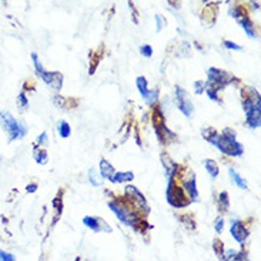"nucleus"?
Here are the masks:
<instances>
[{
  "label": "nucleus",
  "instance_id": "f257e3e1",
  "mask_svg": "<svg viewBox=\"0 0 261 261\" xmlns=\"http://www.w3.org/2000/svg\"><path fill=\"white\" fill-rule=\"evenodd\" d=\"M0 124L3 126L4 131L7 133L9 142H15L26 136V127L20 121H17L9 112H0Z\"/></svg>",
  "mask_w": 261,
  "mask_h": 261
},
{
  "label": "nucleus",
  "instance_id": "f03ea898",
  "mask_svg": "<svg viewBox=\"0 0 261 261\" xmlns=\"http://www.w3.org/2000/svg\"><path fill=\"white\" fill-rule=\"evenodd\" d=\"M109 207L112 208V211L116 214V217L126 226L136 227L140 223V217L136 211H133L130 207H127L126 204L116 203V202H110Z\"/></svg>",
  "mask_w": 261,
  "mask_h": 261
},
{
  "label": "nucleus",
  "instance_id": "7ed1b4c3",
  "mask_svg": "<svg viewBox=\"0 0 261 261\" xmlns=\"http://www.w3.org/2000/svg\"><path fill=\"white\" fill-rule=\"evenodd\" d=\"M214 145H217V148L221 153H224L227 156L238 157V156H241L244 153L243 145H240V143H237L235 139H227L224 136H218Z\"/></svg>",
  "mask_w": 261,
  "mask_h": 261
},
{
  "label": "nucleus",
  "instance_id": "20e7f679",
  "mask_svg": "<svg viewBox=\"0 0 261 261\" xmlns=\"http://www.w3.org/2000/svg\"><path fill=\"white\" fill-rule=\"evenodd\" d=\"M167 202L173 207H186L190 203L189 199L184 196V190L174 186L173 177H169V186H167Z\"/></svg>",
  "mask_w": 261,
  "mask_h": 261
},
{
  "label": "nucleus",
  "instance_id": "39448f33",
  "mask_svg": "<svg viewBox=\"0 0 261 261\" xmlns=\"http://www.w3.org/2000/svg\"><path fill=\"white\" fill-rule=\"evenodd\" d=\"M207 76H208V85H214V86L221 87V88L226 86L227 83H230L232 80H234V77L230 76L229 73L223 72V70L216 69V67L208 69Z\"/></svg>",
  "mask_w": 261,
  "mask_h": 261
},
{
  "label": "nucleus",
  "instance_id": "423d86ee",
  "mask_svg": "<svg viewBox=\"0 0 261 261\" xmlns=\"http://www.w3.org/2000/svg\"><path fill=\"white\" fill-rule=\"evenodd\" d=\"M175 99H177V104H178V109H180V112L184 115V116L190 117L193 115V104L189 100V97H187V93H186V90L184 88H181V87H175Z\"/></svg>",
  "mask_w": 261,
  "mask_h": 261
},
{
  "label": "nucleus",
  "instance_id": "0eeeda50",
  "mask_svg": "<svg viewBox=\"0 0 261 261\" xmlns=\"http://www.w3.org/2000/svg\"><path fill=\"white\" fill-rule=\"evenodd\" d=\"M126 193H127V196H130V202L134 204L137 208H140V210L145 208V213L148 211V205H147L145 196H143L139 190L136 189L134 186H127V187H126Z\"/></svg>",
  "mask_w": 261,
  "mask_h": 261
},
{
  "label": "nucleus",
  "instance_id": "6e6552de",
  "mask_svg": "<svg viewBox=\"0 0 261 261\" xmlns=\"http://www.w3.org/2000/svg\"><path fill=\"white\" fill-rule=\"evenodd\" d=\"M230 232H232V237L240 244H243L248 237V230L246 229V226L240 221V220H235L232 223V227H230Z\"/></svg>",
  "mask_w": 261,
  "mask_h": 261
},
{
  "label": "nucleus",
  "instance_id": "1a4fd4ad",
  "mask_svg": "<svg viewBox=\"0 0 261 261\" xmlns=\"http://www.w3.org/2000/svg\"><path fill=\"white\" fill-rule=\"evenodd\" d=\"M83 224L88 227L90 230H93L94 232H100L102 230L104 232H112V229L110 227H107L106 224H104V221L102 220H99V218L96 217H90V216H87V217L83 218Z\"/></svg>",
  "mask_w": 261,
  "mask_h": 261
},
{
  "label": "nucleus",
  "instance_id": "9d476101",
  "mask_svg": "<svg viewBox=\"0 0 261 261\" xmlns=\"http://www.w3.org/2000/svg\"><path fill=\"white\" fill-rule=\"evenodd\" d=\"M247 124L251 127V129H259L260 127V107H253L250 110H247Z\"/></svg>",
  "mask_w": 261,
  "mask_h": 261
},
{
  "label": "nucleus",
  "instance_id": "9b49d317",
  "mask_svg": "<svg viewBox=\"0 0 261 261\" xmlns=\"http://www.w3.org/2000/svg\"><path fill=\"white\" fill-rule=\"evenodd\" d=\"M184 190L189 194V199H191L193 202H197L199 199V191H197V186H196V177L191 174L189 180L184 181Z\"/></svg>",
  "mask_w": 261,
  "mask_h": 261
},
{
  "label": "nucleus",
  "instance_id": "f8f14e48",
  "mask_svg": "<svg viewBox=\"0 0 261 261\" xmlns=\"http://www.w3.org/2000/svg\"><path fill=\"white\" fill-rule=\"evenodd\" d=\"M161 161H163V166H164V169H166V173L169 177H173L174 173L177 172V164L172 161V159L169 157V156H166V154H161Z\"/></svg>",
  "mask_w": 261,
  "mask_h": 261
},
{
  "label": "nucleus",
  "instance_id": "ddd939ff",
  "mask_svg": "<svg viewBox=\"0 0 261 261\" xmlns=\"http://www.w3.org/2000/svg\"><path fill=\"white\" fill-rule=\"evenodd\" d=\"M237 20L241 23V26H243V29H244V31H246L247 34H248L251 39H254V37H256V29H254L253 23L250 22V19H248L246 15H243L240 19H237Z\"/></svg>",
  "mask_w": 261,
  "mask_h": 261
},
{
  "label": "nucleus",
  "instance_id": "4468645a",
  "mask_svg": "<svg viewBox=\"0 0 261 261\" xmlns=\"http://www.w3.org/2000/svg\"><path fill=\"white\" fill-rule=\"evenodd\" d=\"M100 175L103 178H109V180H112V177L115 175V169L107 160L100 161Z\"/></svg>",
  "mask_w": 261,
  "mask_h": 261
},
{
  "label": "nucleus",
  "instance_id": "2eb2a0df",
  "mask_svg": "<svg viewBox=\"0 0 261 261\" xmlns=\"http://www.w3.org/2000/svg\"><path fill=\"white\" fill-rule=\"evenodd\" d=\"M136 85H137V88H139L142 97L145 100V99L148 97V94H150V90H148V87H147V80H145V77L139 76V77L136 79Z\"/></svg>",
  "mask_w": 261,
  "mask_h": 261
},
{
  "label": "nucleus",
  "instance_id": "dca6fc26",
  "mask_svg": "<svg viewBox=\"0 0 261 261\" xmlns=\"http://www.w3.org/2000/svg\"><path fill=\"white\" fill-rule=\"evenodd\" d=\"M229 173H230V177H232V183H235L240 189H243V190H246L247 189V181L240 175V174L237 173L232 167H230L229 169Z\"/></svg>",
  "mask_w": 261,
  "mask_h": 261
},
{
  "label": "nucleus",
  "instance_id": "f3484780",
  "mask_svg": "<svg viewBox=\"0 0 261 261\" xmlns=\"http://www.w3.org/2000/svg\"><path fill=\"white\" fill-rule=\"evenodd\" d=\"M204 167H205L207 173L211 175V178H216L218 175V166L214 160H204Z\"/></svg>",
  "mask_w": 261,
  "mask_h": 261
},
{
  "label": "nucleus",
  "instance_id": "a211bd4d",
  "mask_svg": "<svg viewBox=\"0 0 261 261\" xmlns=\"http://www.w3.org/2000/svg\"><path fill=\"white\" fill-rule=\"evenodd\" d=\"M58 136L63 137V139H67V137L72 134V129H70L69 123L64 121V120H60V121H58Z\"/></svg>",
  "mask_w": 261,
  "mask_h": 261
},
{
  "label": "nucleus",
  "instance_id": "6ab92c4d",
  "mask_svg": "<svg viewBox=\"0 0 261 261\" xmlns=\"http://www.w3.org/2000/svg\"><path fill=\"white\" fill-rule=\"evenodd\" d=\"M134 178V174L131 172H126V173H115L112 177L113 183H126V181H131Z\"/></svg>",
  "mask_w": 261,
  "mask_h": 261
},
{
  "label": "nucleus",
  "instance_id": "aec40b11",
  "mask_svg": "<svg viewBox=\"0 0 261 261\" xmlns=\"http://www.w3.org/2000/svg\"><path fill=\"white\" fill-rule=\"evenodd\" d=\"M218 207H220V211H227L229 207H230L229 194H227L226 191H223V193L218 194Z\"/></svg>",
  "mask_w": 261,
  "mask_h": 261
},
{
  "label": "nucleus",
  "instance_id": "412c9836",
  "mask_svg": "<svg viewBox=\"0 0 261 261\" xmlns=\"http://www.w3.org/2000/svg\"><path fill=\"white\" fill-rule=\"evenodd\" d=\"M88 180H90V183H91L93 186H102L103 184V177L100 174L96 173L94 169H90V172H88Z\"/></svg>",
  "mask_w": 261,
  "mask_h": 261
},
{
  "label": "nucleus",
  "instance_id": "4be33fe9",
  "mask_svg": "<svg viewBox=\"0 0 261 261\" xmlns=\"http://www.w3.org/2000/svg\"><path fill=\"white\" fill-rule=\"evenodd\" d=\"M33 157H34V160H36V163H39V164H47V160H49V157H47V153L44 151V150H34V153H33Z\"/></svg>",
  "mask_w": 261,
  "mask_h": 261
},
{
  "label": "nucleus",
  "instance_id": "5701e85b",
  "mask_svg": "<svg viewBox=\"0 0 261 261\" xmlns=\"http://www.w3.org/2000/svg\"><path fill=\"white\" fill-rule=\"evenodd\" d=\"M203 137L207 140V142H210V143H216V140H217V137H218V134L216 133V130L214 129H204L203 130Z\"/></svg>",
  "mask_w": 261,
  "mask_h": 261
},
{
  "label": "nucleus",
  "instance_id": "b1692460",
  "mask_svg": "<svg viewBox=\"0 0 261 261\" xmlns=\"http://www.w3.org/2000/svg\"><path fill=\"white\" fill-rule=\"evenodd\" d=\"M17 104H19V107L22 110H26L29 107V99H28V96L23 91L17 96Z\"/></svg>",
  "mask_w": 261,
  "mask_h": 261
},
{
  "label": "nucleus",
  "instance_id": "393cba45",
  "mask_svg": "<svg viewBox=\"0 0 261 261\" xmlns=\"http://www.w3.org/2000/svg\"><path fill=\"white\" fill-rule=\"evenodd\" d=\"M213 243H214V244H213L214 253L217 254L218 257H223V256H224V247H223V243H221L220 240H217V238H216Z\"/></svg>",
  "mask_w": 261,
  "mask_h": 261
},
{
  "label": "nucleus",
  "instance_id": "a878e982",
  "mask_svg": "<svg viewBox=\"0 0 261 261\" xmlns=\"http://www.w3.org/2000/svg\"><path fill=\"white\" fill-rule=\"evenodd\" d=\"M0 261H16V257L7 251L0 250Z\"/></svg>",
  "mask_w": 261,
  "mask_h": 261
},
{
  "label": "nucleus",
  "instance_id": "bb28decb",
  "mask_svg": "<svg viewBox=\"0 0 261 261\" xmlns=\"http://www.w3.org/2000/svg\"><path fill=\"white\" fill-rule=\"evenodd\" d=\"M140 52H142V55L145 56V58H151V55H153V49H151V46H148V44L142 46V47H140Z\"/></svg>",
  "mask_w": 261,
  "mask_h": 261
},
{
  "label": "nucleus",
  "instance_id": "cd10ccee",
  "mask_svg": "<svg viewBox=\"0 0 261 261\" xmlns=\"http://www.w3.org/2000/svg\"><path fill=\"white\" fill-rule=\"evenodd\" d=\"M47 142H49V137H47V133H46V131H43V133L37 137V140H36V143L39 145H47Z\"/></svg>",
  "mask_w": 261,
  "mask_h": 261
},
{
  "label": "nucleus",
  "instance_id": "c85d7f7f",
  "mask_svg": "<svg viewBox=\"0 0 261 261\" xmlns=\"http://www.w3.org/2000/svg\"><path fill=\"white\" fill-rule=\"evenodd\" d=\"M204 90H205V85H204L203 82H196V83H194V91H196V94H202Z\"/></svg>",
  "mask_w": 261,
  "mask_h": 261
},
{
  "label": "nucleus",
  "instance_id": "c756f323",
  "mask_svg": "<svg viewBox=\"0 0 261 261\" xmlns=\"http://www.w3.org/2000/svg\"><path fill=\"white\" fill-rule=\"evenodd\" d=\"M181 220H184L183 223L186 224V227H187V229H190V230H194L196 224L193 223V220H191V218L187 217V216H183V217H181Z\"/></svg>",
  "mask_w": 261,
  "mask_h": 261
},
{
  "label": "nucleus",
  "instance_id": "7c9ffc66",
  "mask_svg": "<svg viewBox=\"0 0 261 261\" xmlns=\"http://www.w3.org/2000/svg\"><path fill=\"white\" fill-rule=\"evenodd\" d=\"M223 227H224V220H223V218H217L216 223H214V229H216V232L220 234V232H223Z\"/></svg>",
  "mask_w": 261,
  "mask_h": 261
},
{
  "label": "nucleus",
  "instance_id": "2f4dec72",
  "mask_svg": "<svg viewBox=\"0 0 261 261\" xmlns=\"http://www.w3.org/2000/svg\"><path fill=\"white\" fill-rule=\"evenodd\" d=\"M224 46L227 47V49H232V50H241V46L237 43H232L230 40H226L224 42Z\"/></svg>",
  "mask_w": 261,
  "mask_h": 261
},
{
  "label": "nucleus",
  "instance_id": "473e14b6",
  "mask_svg": "<svg viewBox=\"0 0 261 261\" xmlns=\"http://www.w3.org/2000/svg\"><path fill=\"white\" fill-rule=\"evenodd\" d=\"M53 207H55V208H56V210H58V214H60V213H61V210H63V204H61V202H60V199H55V200H53Z\"/></svg>",
  "mask_w": 261,
  "mask_h": 261
},
{
  "label": "nucleus",
  "instance_id": "72a5a7b5",
  "mask_svg": "<svg viewBox=\"0 0 261 261\" xmlns=\"http://www.w3.org/2000/svg\"><path fill=\"white\" fill-rule=\"evenodd\" d=\"M154 19H156V23H157V31H160L161 30V28H163V19H161V16L160 15H156L154 16Z\"/></svg>",
  "mask_w": 261,
  "mask_h": 261
},
{
  "label": "nucleus",
  "instance_id": "f704fd0d",
  "mask_svg": "<svg viewBox=\"0 0 261 261\" xmlns=\"http://www.w3.org/2000/svg\"><path fill=\"white\" fill-rule=\"evenodd\" d=\"M37 190V184H29L28 187H26V191L28 193H34Z\"/></svg>",
  "mask_w": 261,
  "mask_h": 261
}]
</instances>
